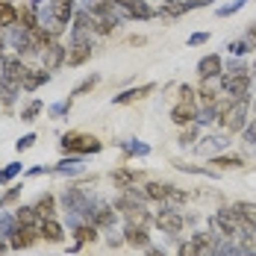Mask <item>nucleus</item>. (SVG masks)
Masks as SVG:
<instances>
[{"label": "nucleus", "mask_w": 256, "mask_h": 256, "mask_svg": "<svg viewBox=\"0 0 256 256\" xmlns=\"http://www.w3.org/2000/svg\"><path fill=\"white\" fill-rule=\"evenodd\" d=\"M38 238H42L38 224H18L15 236L9 238V248H12V250H26V248H32Z\"/></svg>", "instance_id": "obj_9"}, {"label": "nucleus", "mask_w": 256, "mask_h": 256, "mask_svg": "<svg viewBox=\"0 0 256 256\" xmlns=\"http://www.w3.org/2000/svg\"><path fill=\"white\" fill-rule=\"evenodd\" d=\"M21 188H24L21 182H18V186H9V188H6V192L0 194V206H9V204H15V200L21 198Z\"/></svg>", "instance_id": "obj_37"}, {"label": "nucleus", "mask_w": 256, "mask_h": 256, "mask_svg": "<svg viewBox=\"0 0 256 256\" xmlns=\"http://www.w3.org/2000/svg\"><path fill=\"white\" fill-rule=\"evenodd\" d=\"M254 71H256V62H254Z\"/></svg>", "instance_id": "obj_56"}, {"label": "nucleus", "mask_w": 256, "mask_h": 256, "mask_svg": "<svg viewBox=\"0 0 256 256\" xmlns=\"http://www.w3.org/2000/svg\"><path fill=\"white\" fill-rule=\"evenodd\" d=\"M0 182H3V168H0Z\"/></svg>", "instance_id": "obj_55"}, {"label": "nucleus", "mask_w": 256, "mask_h": 256, "mask_svg": "<svg viewBox=\"0 0 256 256\" xmlns=\"http://www.w3.org/2000/svg\"><path fill=\"white\" fill-rule=\"evenodd\" d=\"M59 148H62L65 154L88 156V154H100L103 142L100 138H94V136H88V132H77V130H71V132H65V136L59 138Z\"/></svg>", "instance_id": "obj_2"}, {"label": "nucleus", "mask_w": 256, "mask_h": 256, "mask_svg": "<svg viewBox=\"0 0 256 256\" xmlns=\"http://www.w3.org/2000/svg\"><path fill=\"white\" fill-rule=\"evenodd\" d=\"M3 48H6V30L0 26V50H3Z\"/></svg>", "instance_id": "obj_53"}, {"label": "nucleus", "mask_w": 256, "mask_h": 256, "mask_svg": "<svg viewBox=\"0 0 256 256\" xmlns=\"http://www.w3.org/2000/svg\"><path fill=\"white\" fill-rule=\"evenodd\" d=\"M71 100H74V98H68V100L53 103L50 109H48V112H50V118H62V115H68V112H71Z\"/></svg>", "instance_id": "obj_39"}, {"label": "nucleus", "mask_w": 256, "mask_h": 256, "mask_svg": "<svg viewBox=\"0 0 256 256\" xmlns=\"http://www.w3.org/2000/svg\"><path fill=\"white\" fill-rule=\"evenodd\" d=\"M15 230H18V218H15V212H3L0 215V238H12L15 236Z\"/></svg>", "instance_id": "obj_28"}, {"label": "nucleus", "mask_w": 256, "mask_h": 256, "mask_svg": "<svg viewBox=\"0 0 256 256\" xmlns=\"http://www.w3.org/2000/svg\"><path fill=\"white\" fill-rule=\"evenodd\" d=\"M92 224H94L98 230H109V227L115 224V206L100 204L98 209H94V215H92Z\"/></svg>", "instance_id": "obj_17"}, {"label": "nucleus", "mask_w": 256, "mask_h": 256, "mask_svg": "<svg viewBox=\"0 0 256 256\" xmlns=\"http://www.w3.org/2000/svg\"><path fill=\"white\" fill-rule=\"evenodd\" d=\"M62 65H68V48H65L59 38H53L50 48L42 53V68H44V71H59Z\"/></svg>", "instance_id": "obj_8"}, {"label": "nucleus", "mask_w": 256, "mask_h": 256, "mask_svg": "<svg viewBox=\"0 0 256 256\" xmlns=\"http://www.w3.org/2000/svg\"><path fill=\"white\" fill-rule=\"evenodd\" d=\"M221 94H227L232 100H238V98H248L250 94V74H244V77H232V74H221Z\"/></svg>", "instance_id": "obj_7"}, {"label": "nucleus", "mask_w": 256, "mask_h": 256, "mask_svg": "<svg viewBox=\"0 0 256 256\" xmlns=\"http://www.w3.org/2000/svg\"><path fill=\"white\" fill-rule=\"evenodd\" d=\"M124 242L130 248H150V236H148V227H136V224H127L124 227Z\"/></svg>", "instance_id": "obj_15"}, {"label": "nucleus", "mask_w": 256, "mask_h": 256, "mask_svg": "<svg viewBox=\"0 0 256 256\" xmlns=\"http://www.w3.org/2000/svg\"><path fill=\"white\" fill-rule=\"evenodd\" d=\"M194 136H198L194 124H192V127H186L182 132H180V144H182V148H186V144H194Z\"/></svg>", "instance_id": "obj_44"}, {"label": "nucleus", "mask_w": 256, "mask_h": 256, "mask_svg": "<svg viewBox=\"0 0 256 256\" xmlns=\"http://www.w3.org/2000/svg\"><path fill=\"white\" fill-rule=\"evenodd\" d=\"M248 112H250V94H248V98L232 100L230 109L221 115V124H224V130H227V132H242V130L250 124V121H248Z\"/></svg>", "instance_id": "obj_4"}, {"label": "nucleus", "mask_w": 256, "mask_h": 256, "mask_svg": "<svg viewBox=\"0 0 256 256\" xmlns=\"http://www.w3.org/2000/svg\"><path fill=\"white\" fill-rule=\"evenodd\" d=\"M198 74H200V80H218L221 74H224V62H221V56H218V53L204 56V59L198 62Z\"/></svg>", "instance_id": "obj_11"}, {"label": "nucleus", "mask_w": 256, "mask_h": 256, "mask_svg": "<svg viewBox=\"0 0 256 256\" xmlns=\"http://www.w3.org/2000/svg\"><path fill=\"white\" fill-rule=\"evenodd\" d=\"M242 136H244V142H248V144H256V121H250L248 127L242 130Z\"/></svg>", "instance_id": "obj_46"}, {"label": "nucleus", "mask_w": 256, "mask_h": 256, "mask_svg": "<svg viewBox=\"0 0 256 256\" xmlns=\"http://www.w3.org/2000/svg\"><path fill=\"white\" fill-rule=\"evenodd\" d=\"M224 74H232V77H244V74H250V68H248L244 62H238V59H230V62L224 65Z\"/></svg>", "instance_id": "obj_36"}, {"label": "nucleus", "mask_w": 256, "mask_h": 256, "mask_svg": "<svg viewBox=\"0 0 256 256\" xmlns=\"http://www.w3.org/2000/svg\"><path fill=\"white\" fill-rule=\"evenodd\" d=\"M18 21H21V9L12 0H0V26L9 30V26H18Z\"/></svg>", "instance_id": "obj_16"}, {"label": "nucleus", "mask_w": 256, "mask_h": 256, "mask_svg": "<svg viewBox=\"0 0 256 256\" xmlns=\"http://www.w3.org/2000/svg\"><path fill=\"white\" fill-rule=\"evenodd\" d=\"M200 142H204V144H198V150H200V154H212V156H215V150H224V148L230 144L227 136H206Z\"/></svg>", "instance_id": "obj_22"}, {"label": "nucleus", "mask_w": 256, "mask_h": 256, "mask_svg": "<svg viewBox=\"0 0 256 256\" xmlns=\"http://www.w3.org/2000/svg\"><path fill=\"white\" fill-rule=\"evenodd\" d=\"M154 92H156V82H144V86H136V88H127V92L115 94V98H112V103H115V106L136 103V100H142V98H148V94H154Z\"/></svg>", "instance_id": "obj_12"}, {"label": "nucleus", "mask_w": 256, "mask_h": 256, "mask_svg": "<svg viewBox=\"0 0 256 256\" xmlns=\"http://www.w3.org/2000/svg\"><path fill=\"white\" fill-rule=\"evenodd\" d=\"M18 9H21V21H18V24L26 26L30 32H32V30H38V9H36L32 3H26V6H18Z\"/></svg>", "instance_id": "obj_27"}, {"label": "nucleus", "mask_w": 256, "mask_h": 256, "mask_svg": "<svg viewBox=\"0 0 256 256\" xmlns=\"http://www.w3.org/2000/svg\"><path fill=\"white\" fill-rule=\"evenodd\" d=\"M177 256H198V248H194V242H192V238H188V242H186V244H180Z\"/></svg>", "instance_id": "obj_47"}, {"label": "nucleus", "mask_w": 256, "mask_h": 256, "mask_svg": "<svg viewBox=\"0 0 256 256\" xmlns=\"http://www.w3.org/2000/svg\"><path fill=\"white\" fill-rule=\"evenodd\" d=\"M209 227H212V230H218L221 236H227V238L248 232V227H244V221H242V215H238V209H236V206H221V209L209 218Z\"/></svg>", "instance_id": "obj_3"}, {"label": "nucleus", "mask_w": 256, "mask_h": 256, "mask_svg": "<svg viewBox=\"0 0 256 256\" xmlns=\"http://www.w3.org/2000/svg\"><path fill=\"white\" fill-rule=\"evenodd\" d=\"M53 174H62V177H77L82 174V156H68V159H62L56 168H53Z\"/></svg>", "instance_id": "obj_19"}, {"label": "nucleus", "mask_w": 256, "mask_h": 256, "mask_svg": "<svg viewBox=\"0 0 256 256\" xmlns=\"http://www.w3.org/2000/svg\"><path fill=\"white\" fill-rule=\"evenodd\" d=\"M74 238H77V244H88V242H98V227L88 221V224H77L74 227Z\"/></svg>", "instance_id": "obj_25"}, {"label": "nucleus", "mask_w": 256, "mask_h": 256, "mask_svg": "<svg viewBox=\"0 0 256 256\" xmlns=\"http://www.w3.org/2000/svg\"><path fill=\"white\" fill-rule=\"evenodd\" d=\"M127 224H136V227H148L150 224V215L144 212V206H136L127 212Z\"/></svg>", "instance_id": "obj_33"}, {"label": "nucleus", "mask_w": 256, "mask_h": 256, "mask_svg": "<svg viewBox=\"0 0 256 256\" xmlns=\"http://www.w3.org/2000/svg\"><path fill=\"white\" fill-rule=\"evenodd\" d=\"M32 206H36L38 218H53V215H56V198H53L50 192H44V194H42Z\"/></svg>", "instance_id": "obj_23"}, {"label": "nucleus", "mask_w": 256, "mask_h": 256, "mask_svg": "<svg viewBox=\"0 0 256 256\" xmlns=\"http://www.w3.org/2000/svg\"><path fill=\"white\" fill-rule=\"evenodd\" d=\"M38 232H42V238L50 242V244H59V242L65 238V227H62L56 218H42V221H38Z\"/></svg>", "instance_id": "obj_14"}, {"label": "nucleus", "mask_w": 256, "mask_h": 256, "mask_svg": "<svg viewBox=\"0 0 256 256\" xmlns=\"http://www.w3.org/2000/svg\"><path fill=\"white\" fill-rule=\"evenodd\" d=\"M26 174H30V177H42V174H53V168H48V165H36V168H30Z\"/></svg>", "instance_id": "obj_48"}, {"label": "nucleus", "mask_w": 256, "mask_h": 256, "mask_svg": "<svg viewBox=\"0 0 256 256\" xmlns=\"http://www.w3.org/2000/svg\"><path fill=\"white\" fill-rule=\"evenodd\" d=\"M98 82H100V77H98V74H92V77L80 80L77 86L71 88V98H82V94H88V92H92V88H94Z\"/></svg>", "instance_id": "obj_30"}, {"label": "nucleus", "mask_w": 256, "mask_h": 256, "mask_svg": "<svg viewBox=\"0 0 256 256\" xmlns=\"http://www.w3.org/2000/svg\"><path fill=\"white\" fill-rule=\"evenodd\" d=\"M48 6H50L53 18L59 21V24H71L74 21V12H77V3L74 0H48Z\"/></svg>", "instance_id": "obj_13"}, {"label": "nucleus", "mask_w": 256, "mask_h": 256, "mask_svg": "<svg viewBox=\"0 0 256 256\" xmlns=\"http://www.w3.org/2000/svg\"><path fill=\"white\" fill-rule=\"evenodd\" d=\"M209 162H212V165H215V168H221V171H236V168H244V159H242V156H209Z\"/></svg>", "instance_id": "obj_26"}, {"label": "nucleus", "mask_w": 256, "mask_h": 256, "mask_svg": "<svg viewBox=\"0 0 256 256\" xmlns=\"http://www.w3.org/2000/svg\"><path fill=\"white\" fill-rule=\"evenodd\" d=\"M236 209H238V215H242L244 227H248V230H256V204L242 200V204H236Z\"/></svg>", "instance_id": "obj_29"}, {"label": "nucleus", "mask_w": 256, "mask_h": 256, "mask_svg": "<svg viewBox=\"0 0 256 256\" xmlns=\"http://www.w3.org/2000/svg\"><path fill=\"white\" fill-rule=\"evenodd\" d=\"M6 48H12L15 56H36V44H32V32L26 26H9L6 30Z\"/></svg>", "instance_id": "obj_5"}, {"label": "nucleus", "mask_w": 256, "mask_h": 256, "mask_svg": "<svg viewBox=\"0 0 256 256\" xmlns=\"http://www.w3.org/2000/svg\"><path fill=\"white\" fill-rule=\"evenodd\" d=\"M180 100H186V103H198V92H194L192 86H180Z\"/></svg>", "instance_id": "obj_45"}, {"label": "nucleus", "mask_w": 256, "mask_h": 256, "mask_svg": "<svg viewBox=\"0 0 256 256\" xmlns=\"http://www.w3.org/2000/svg\"><path fill=\"white\" fill-rule=\"evenodd\" d=\"M6 248H9V242H6V238H0V256H3V250H6Z\"/></svg>", "instance_id": "obj_54"}, {"label": "nucleus", "mask_w": 256, "mask_h": 256, "mask_svg": "<svg viewBox=\"0 0 256 256\" xmlns=\"http://www.w3.org/2000/svg\"><path fill=\"white\" fill-rule=\"evenodd\" d=\"M168 192H171L168 182H148V186H144L148 200H156V204H165V200H168Z\"/></svg>", "instance_id": "obj_24"}, {"label": "nucleus", "mask_w": 256, "mask_h": 256, "mask_svg": "<svg viewBox=\"0 0 256 256\" xmlns=\"http://www.w3.org/2000/svg\"><path fill=\"white\" fill-rule=\"evenodd\" d=\"M206 42H209V32H194V36L188 38V44H192V48H194V44H206Z\"/></svg>", "instance_id": "obj_49"}, {"label": "nucleus", "mask_w": 256, "mask_h": 256, "mask_svg": "<svg viewBox=\"0 0 256 256\" xmlns=\"http://www.w3.org/2000/svg\"><path fill=\"white\" fill-rule=\"evenodd\" d=\"M118 244H124V238L121 236H109V248H118Z\"/></svg>", "instance_id": "obj_51"}, {"label": "nucleus", "mask_w": 256, "mask_h": 256, "mask_svg": "<svg viewBox=\"0 0 256 256\" xmlns=\"http://www.w3.org/2000/svg\"><path fill=\"white\" fill-rule=\"evenodd\" d=\"M156 227H159L162 232H168V236H180V232H182V227H186V218L180 215L174 206L162 204V212L156 215Z\"/></svg>", "instance_id": "obj_6"}, {"label": "nucleus", "mask_w": 256, "mask_h": 256, "mask_svg": "<svg viewBox=\"0 0 256 256\" xmlns=\"http://www.w3.org/2000/svg\"><path fill=\"white\" fill-rule=\"evenodd\" d=\"M188 198H192L188 192H182V188H174V186H171V192H168V200H165V204H168V206H174V209H177V206H180V204H186Z\"/></svg>", "instance_id": "obj_38"}, {"label": "nucleus", "mask_w": 256, "mask_h": 256, "mask_svg": "<svg viewBox=\"0 0 256 256\" xmlns=\"http://www.w3.org/2000/svg\"><path fill=\"white\" fill-rule=\"evenodd\" d=\"M42 112H44V103H42V100H30L24 109H21V121H26V124H30V121H36Z\"/></svg>", "instance_id": "obj_32"}, {"label": "nucleus", "mask_w": 256, "mask_h": 256, "mask_svg": "<svg viewBox=\"0 0 256 256\" xmlns=\"http://www.w3.org/2000/svg\"><path fill=\"white\" fill-rule=\"evenodd\" d=\"M50 80V71L44 68H26V77H24V92H36L38 86H44Z\"/></svg>", "instance_id": "obj_21"}, {"label": "nucleus", "mask_w": 256, "mask_h": 256, "mask_svg": "<svg viewBox=\"0 0 256 256\" xmlns=\"http://www.w3.org/2000/svg\"><path fill=\"white\" fill-rule=\"evenodd\" d=\"M15 218H18V224H38L42 221L38 212H36V206H18L15 209Z\"/></svg>", "instance_id": "obj_31"}, {"label": "nucleus", "mask_w": 256, "mask_h": 256, "mask_svg": "<svg viewBox=\"0 0 256 256\" xmlns=\"http://www.w3.org/2000/svg\"><path fill=\"white\" fill-rule=\"evenodd\" d=\"M180 171H188V174H200V177H215V171L209 168H198V165H186V162H177Z\"/></svg>", "instance_id": "obj_40"}, {"label": "nucleus", "mask_w": 256, "mask_h": 256, "mask_svg": "<svg viewBox=\"0 0 256 256\" xmlns=\"http://www.w3.org/2000/svg\"><path fill=\"white\" fill-rule=\"evenodd\" d=\"M254 48H256V44L250 42V38H248V36H244V38H238V42H230V44H227V50L236 53V56H244V53L254 50Z\"/></svg>", "instance_id": "obj_35"}, {"label": "nucleus", "mask_w": 256, "mask_h": 256, "mask_svg": "<svg viewBox=\"0 0 256 256\" xmlns=\"http://www.w3.org/2000/svg\"><path fill=\"white\" fill-rule=\"evenodd\" d=\"M21 171H24V165H21V162H9V165L3 168V182H9L12 177H18Z\"/></svg>", "instance_id": "obj_41"}, {"label": "nucleus", "mask_w": 256, "mask_h": 256, "mask_svg": "<svg viewBox=\"0 0 256 256\" xmlns=\"http://www.w3.org/2000/svg\"><path fill=\"white\" fill-rule=\"evenodd\" d=\"M248 38H250V42H254V44H256V21H254V26L248 30Z\"/></svg>", "instance_id": "obj_52"}, {"label": "nucleus", "mask_w": 256, "mask_h": 256, "mask_svg": "<svg viewBox=\"0 0 256 256\" xmlns=\"http://www.w3.org/2000/svg\"><path fill=\"white\" fill-rule=\"evenodd\" d=\"M144 254H148V256H165V250H159V248L150 244V248H144Z\"/></svg>", "instance_id": "obj_50"}, {"label": "nucleus", "mask_w": 256, "mask_h": 256, "mask_svg": "<svg viewBox=\"0 0 256 256\" xmlns=\"http://www.w3.org/2000/svg\"><path fill=\"white\" fill-rule=\"evenodd\" d=\"M32 144H36V132H26V136H21V138L15 142V148H18V154H21V150H30Z\"/></svg>", "instance_id": "obj_43"}, {"label": "nucleus", "mask_w": 256, "mask_h": 256, "mask_svg": "<svg viewBox=\"0 0 256 256\" xmlns=\"http://www.w3.org/2000/svg\"><path fill=\"white\" fill-rule=\"evenodd\" d=\"M24 77H26V65L21 56H6L3 71H0V103L12 106L18 100V94L24 92Z\"/></svg>", "instance_id": "obj_1"}, {"label": "nucleus", "mask_w": 256, "mask_h": 256, "mask_svg": "<svg viewBox=\"0 0 256 256\" xmlns=\"http://www.w3.org/2000/svg\"><path fill=\"white\" fill-rule=\"evenodd\" d=\"M171 121H174L177 127H192V124L198 121V103L180 100L177 106L171 109Z\"/></svg>", "instance_id": "obj_10"}, {"label": "nucleus", "mask_w": 256, "mask_h": 256, "mask_svg": "<svg viewBox=\"0 0 256 256\" xmlns=\"http://www.w3.org/2000/svg\"><path fill=\"white\" fill-rule=\"evenodd\" d=\"M138 180H142V174L132 171V168H115V171H112V182H115L121 192L130 188V186H138Z\"/></svg>", "instance_id": "obj_18"}, {"label": "nucleus", "mask_w": 256, "mask_h": 256, "mask_svg": "<svg viewBox=\"0 0 256 256\" xmlns=\"http://www.w3.org/2000/svg\"><path fill=\"white\" fill-rule=\"evenodd\" d=\"M92 50H94V44H68V65L77 68L82 62H88L92 59Z\"/></svg>", "instance_id": "obj_20"}, {"label": "nucleus", "mask_w": 256, "mask_h": 256, "mask_svg": "<svg viewBox=\"0 0 256 256\" xmlns=\"http://www.w3.org/2000/svg\"><path fill=\"white\" fill-rule=\"evenodd\" d=\"M121 148H124L130 156H148V154H150V148H148V144H142V142H136V138L121 142Z\"/></svg>", "instance_id": "obj_34"}, {"label": "nucleus", "mask_w": 256, "mask_h": 256, "mask_svg": "<svg viewBox=\"0 0 256 256\" xmlns=\"http://www.w3.org/2000/svg\"><path fill=\"white\" fill-rule=\"evenodd\" d=\"M242 6H248V0H232V3H227V6H221V9H218V15H221V18H227V15H232V12H238Z\"/></svg>", "instance_id": "obj_42"}]
</instances>
